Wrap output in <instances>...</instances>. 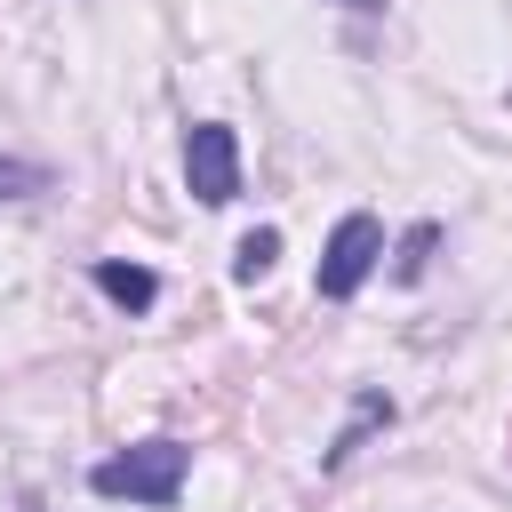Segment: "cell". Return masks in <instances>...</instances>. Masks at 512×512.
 <instances>
[{
	"instance_id": "obj_1",
	"label": "cell",
	"mask_w": 512,
	"mask_h": 512,
	"mask_svg": "<svg viewBox=\"0 0 512 512\" xmlns=\"http://www.w3.org/2000/svg\"><path fill=\"white\" fill-rule=\"evenodd\" d=\"M184 472H192V448H184V440H136L128 456H104V464L88 472V488L112 496V504L128 496V504H160V512H168V504L184 496Z\"/></svg>"
},
{
	"instance_id": "obj_2",
	"label": "cell",
	"mask_w": 512,
	"mask_h": 512,
	"mask_svg": "<svg viewBox=\"0 0 512 512\" xmlns=\"http://www.w3.org/2000/svg\"><path fill=\"white\" fill-rule=\"evenodd\" d=\"M384 264V224L368 216V208H352L336 232H328V248H320V296H360V280Z\"/></svg>"
},
{
	"instance_id": "obj_3",
	"label": "cell",
	"mask_w": 512,
	"mask_h": 512,
	"mask_svg": "<svg viewBox=\"0 0 512 512\" xmlns=\"http://www.w3.org/2000/svg\"><path fill=\"white\" fill-rule=\"evenodd\" d=\"M184 184H192L200 208H224V200L240 192V136H232L224 120H200V128L184 136Z\"/></svg>"
},
{
	"instance_id": "obj_4",
	"label": "cell",
	"mask_w": 512,
	"mask_h": 512,
	"mask_svg": "<svg viewBox=\"0 0 512 512\" xmlns=\"http://www.w3.org/2000/svg\"><path fill=\"white\" fill-rule=\"evenodd\" d=\"M384 424H392V400H384V392H360V408H352V424H344V432H336V440L320 448V472H336V464H352V448H360L368 432H384Z\"/></svg>"
},
{
	"instance_id": "obj_5",
	"label": "cell",
	"mask_w": 512,
	"mask_h": 512,
	"mask_svg": "<svg viewBox=\"0 0 512 512\" xmlns=\"http://www.w3.org/2000/svg\"><path fill=\"white\" fill-rule=\"evenodd\" d=\"M96 288H104L120 312H152V296H160V280H152L144 264H120V256H104V264H96Z\"/></svg>"
},
{
	"instance_id": "obj_6",
	"label": "cell",
	"mask_w": 512,
	"mask_h": 512,
	"mask_svg": "<svg viewBox=\"0 0 512 512\" xmlns=\"http://www.w3.org/2000/svg\"><path fill=\"white\" fill-rule=\"evenodd\" d=\"M272 256H280V232H272V224H256V232L232 248V280H264V272H272Z\"/></svg>"
},
{
	"instance_id": "obj_7",
	"label": "cell",
	"mask_w": 512,
	"mask_h": 512,
	"mask_svg": "<svg viewBox=\"0 0 512 512\" xmlns=\"http://www.w3.org/2000/svg\"><path fill=\"white\" fill-rule=\"evenodd\" d=\"M432 248H440V224H408V240H400V256H392V272H400V280H424Z\"/></svg>"
},
{
	"instance_id": "obj_8",
	"label": "cell",
	"mask_w": 512,
	"mask_h": 512,
	"mask_svg": "<svg viewBox=\"0 0 512 512\" xmlns=\"http://www.w3.org/2000/svg\"><path fill=\"white\" fill-rule=\"evenodd\" d=\"M32 192H48V168L40 160H0V208L8 200H32Z\"/></svg>"
},
{
	"instance_id": "obj_9",
	"label": "cell",
	"mask_w": 512,
	"mask_h": 512,
	"mask_svg": "<svg viewBox=\"0 0 512 512\" xmlns=\"http://www.w3.org/2000/svg\"><path fill=\"white\" fill-rule=\"evenodd\" d=\"M336 8H352V16H376V8H384V0H336Z\"/></svg>"
}]
</instances>
